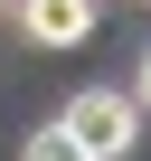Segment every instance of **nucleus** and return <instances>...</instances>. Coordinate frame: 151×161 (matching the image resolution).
<instances>
[{
    "mask_svg": "<svg viewBox=\"0 0 151 161\" xmlns=\"http://www.w3.org/2000/svg\"><path fill=\"white\" fill-rule=\"evenodd\" d=\"M57 123H66V142L85 152V161H123V152H132V133H142V104H132V95H104V86H85V95H76Z\"/></svg>",
    "mask_w": 151,
    "mask_h": 161,
    "instance_id": "f257e3e1",
    "label": "nucleus"
},
{
    "mask_svg": "<svg viewBox=\"0 0 151 161\" xmlns=\"http://www.w3.org/2000/svg\"><path fill=\"white\" fill-rule=\"evenodd\" d=\"M19 29L38 47H76V38L95 29V0H19Z\"/></svg>",
    "mask_w": 151,
    "mask_h": 161,
    "instance_id": "f03ea898",
    "label": "nucleus"
},
{
    "mask_svg": "<svg viewBox=\"0 0 151 161\" xmlns=\"http://www.w3.org/2000/svg\"><path fill=\"white\" fill-rule=\"evenodd\" d=\"M19 161H85V152L66 142V123H47V133H29V152H19Z\"/></svg>",
    "mask_w": 151,
    "mask_h": 161,
    "instance_id": "7ed1b4c3",
    "label": "nucleus"
},
{
    "mask_svg": "<svg viewBox=\"0 0 151 161\" xmlns=\"http://www.w3.org/2000/svg\"><path fill=\"white\" fill-rule=\"evenodd\" d=\"M132 104H151V57H142V95H132Z\"/></svg>",
    "mask_w": 151,
    "mask_h": 161,
    "instance_id": "20e7f679",
    "label": "nucleus"
},
{
    "mask_svg": "<svg viewBox=\"0 0 151 161\" xmlns=\"http://www.w3.org/2000/svg\"><path fill=\"white\" fill-rule=\"evenodd\" d=\"M0 10H10V0H0Z\"/></svg>",
    "mask_w": 151,
    "mask_h": 161,
    "instance_id": "39448f33",
    "label": "nucleus"
}]
</instances>
